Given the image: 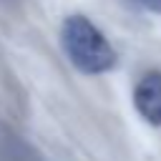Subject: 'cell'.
<instances>
[{"label":"cell","mask_w":161,"mask_h":161,"mask_svg":"<svg viewBox=\"0 0 161 161\" xmlns=\"http://www.w3.org/2000/svg\"><path fill=\"white\" fill-rule=\"evenodd\" d=\"M133 106L148 126H161V70H148L133 88Z\"/></svg>","instance_id":"obj_2"},{"label":"cell","mask_w":161,"mask_h":161,"mask_svg":"<svg viewBox=\"0 0 161 161\" xmlns=\"http://www.w3.org/2000/svg\"><path fill=\"white\" fill-rule=\"evenodd\" d=\"M60 45L68 58V63L86 73V75H101L108 73L118 55L113 45L106 40V35L96 28V23L80 13H73L60 25Z\"/></svg>","instance_id":"obj_1"},{"label":"cell","mask_w":161,"mask_h":161,"mask_svg":"<svg viewBox=\"0 0 161 161\" xmlns=\"http://www.w3.org/2000/svg\"><path fill=\"white\" fill-rule=\"evenodd\" d=\"M133 5L143 8V10H151V13H161V0H131Z\"/></svg>","instance_id":"obj_3"}]
</instances>
